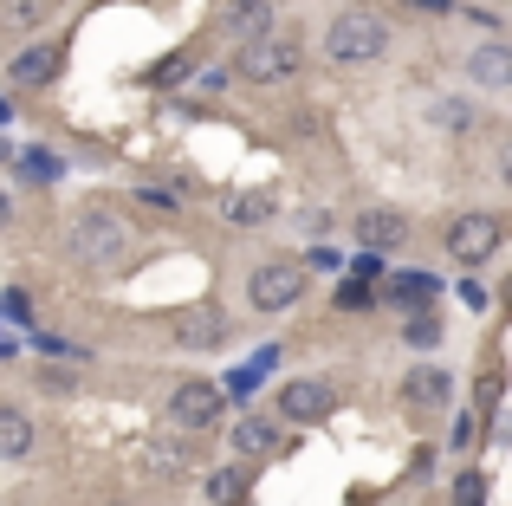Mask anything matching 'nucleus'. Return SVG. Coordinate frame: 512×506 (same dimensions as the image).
Here are the masks:
<instances>
[{"instance_id": "f257e3e1", "label": "nucleus", "mask_w": 512, "mask_h": 506, "mask_svg": "<svg viewBox=\"0 0 512 506\" xmlns=\"http://www.w3.org/2000/svg\"><path fill=\"white\" fill-rule=\"evenodd\" d=\"M325 52H331V65H376L389 52V20L370 13V7H350V13L331 20Z\"/></svg>"}, {"instance_id": "f03ea898", "label": "nucleus", "mask_w": 512, "mask_h": 506, "mask_svg": "<svg viewBox=\"0 0 512 506\" xmlns=\"http://www.w3.org/2000/svg\"><path fill=\"white\" fill-rule=\"evenodd\" d=\"M299 65H305V46H299V39L266 33V39H253V46H240L234 72L247 78V85H279V78H292Z\"/></svg>"}, {"instance_id": "7ed1b4c3", "label": "nucleus", "mask_w": 512, "mask_h": 506, "mask_svg": "<svg viewBox=\"0 0 512 506\" xmlns=\"http://www.w3.org/2000/svg\"><path fill=\"white\" fill-rule=\"evenodd\" d=\"M247 299L253 312H286V305L305 299V266L299 260H273L260 273H247Z\"/></svg>"}, {"instance_id": "20e7f679", "label": "nucleus", "mask_w": 512, "mask_h": 506, "mask_svg": "<svg viewBox=\"0 0 512 506\" xmlns=\"http://www.w3.org/2000/svg\"><path fill=\"white\" fill-rule=\"evenodd\" d=\"M124 247H130V228L111 215V208H85V215L72 221V253L78 260H117Z\"/></svg>"}, {"instance_id": "39448f33", "label": "nucleus", "mask_w": 512, "mask_h": 506, "mask_svg": "<svg viewBox=\"0 0 512 506\" xmlns=\"http://www.w3.org/2000/svg\"><path fill=\"white\" fill-rule=\"evenodd\" d=\"M500 241H506V221L500 215H461L448 228V253L461 266H480V260H493L500 253Z\"/></svg>"}, {"instance_id": "423d86ee", "label": "nucleus", "mask_w": 512, "mask_h": 506, "mask_svg": "<svg viewBox=\"0 0 512 506\" xmlns=\"http://www.w3.org/2000/svg\"><path fill=\"white\" fill-rule=\"evenodd\" d=\"M331 409H338V396H331L325 377H299V383L279 390V416H286V422H325Z\"/></svg>"}, {"instance_id": "0eeeda50", "label": "nucleus", "mask_w": 512, "mask_h": 506, "mask_svg": "<svg viewBox=\"0 0 512 506\" xmlns=\"http://www.w3.org/2000/svg\"><path fill=\"white\" fill-rule=\"evenodd\" d=\"M214 416H221V390H214V383H182V390L169 396L175 429H214Z\"/></svg>"}, {"instance_id": "6e6552de", "label": "nucleus", "mask_w": 512, "mask_h": 506, "mask_svg": "<svg viewBox=\"0 0 512 506\" xmlns=\"http://www.w3.org/2000/svg\"><path fill=\"white\" fill-rule=\"evenodd\" d=\"M448 396H454V383H448V370H435V364L409 370V383H402V403L409 409H448Z\"/></svg>"}, {"instance_id": "1a4fd4ad", "label": "nucleus", "mask_w": 512, "mask_h": 506, "mask_svg": "<svg viewBox=\"0 0 512 506\" xmlns=\"http://www.w3.org/2000/svg\"><path fill=\"white\" fill-rule=\"evenodd\" d=\"M357 241H363V253H389V247L409 241V221L389 215V208H376V215H357Z\"/></svg>"}, {"instance_id": "9d476101", "label": "nucleus", "mask_w": 512, "mask_h": 506, "mask_svg": "<svg viewBox=\"0 0 512 506\" xmlns=\"http://www.w3.org/2000/svg\"><path fill=\"white\" fill-rule=\"evenodd\" d=\"M227 33H240L247 46L266 39L273 33V0H234V7H227Z\"/></svg>"}, {"instance_id": "9b49d317", "label": "nucleus", "mask_w": 512, "mask_h": 506, "mask_svg": "<svg viewBox=\"0 0 512 506\" xmlns=\"http://www.w3.org/2000/svg\"><path fill=\"white\" fill-rule=\"evenodd\" d=\"M467 72H474V85H487V91H500V85H512V46H480L474 59H467Z\"/></svg>"}, {"instance_id": "f8f14e48", "label": "nucleus", "mask_w": 512, "mask_h": 506, "mask_svg": "<svg viewBox=\"0 0 512 506\" xmlns=\"http://www.w3.org/2000/svg\"><path fill=\"white\" fill-rule=\"evenodd\" d=\"M59 46H26L20 59H13V85H52L59 78Z\"/></svg>"}, {"instance_id": "ddd939ff", "label": "nucleus", "mask_w": 512, "mask_h": 506, "mask_svg": "<svg viewBox=\"0 0 512 506\" xmlns=\"http://www.w3.org/2000/svg\"><path fill=\"white\" fill-rule=\"evenodd\" d=\"M175 338H182L188 351H214V344L227 338V318L214 312V305H208V312H188V318H182V331H175Z\"/></svg>"}, {"instance_id": "4468645a", "label": "nucleus", "mask_w": 512, "mask_h": 506, "mask_svg": "<svg viewBox=\"0 0 512 506\" xmlns=\"http://www.w3.org/2000/svg\"><path fill=\"white\" fill-rule=\"evenodd\" d=\"M20 455H33V422L20 409H0V461H20Z\"/></svg>"}, {"instance_id": "2eb2a0df", "label": "nucleus", "mask_w": 512, "mask_h": 506, "mask_svg": "<svg viewBox=\"0 0 512 506\" xmlns=\"http://www.w3.org/2000/svg\"><path fill=\"white\" fill-rule=\"evenodd\" d=\"M389 299H396L402 312H409V305L422 312V305L435 299V279H428V273H396V279H389Z\"/></svg>"}, {"instance_id": "dca6fc26", "label": "nucleus", "mask_w": 512, "mask_h": 506, "mask_svg": "<svg viewBox=\"0 0 512 506\" xmlns=\"http://www.w3.org/2000/svg\"><path fill=\"white\" fill-rule=\"evenodd\" d=\"M234 448L240 455H266V448H273V422H260V416L234 422Z\"/></svg>"}, {"instance_id": "f3484780", "label": "nucleus", "mask_w": 512, "mask_h": 506, "mask_svg": "<svg viewBox=\"0 0 512 506\" xmlns=\"http://www.w3.org/2000/svg\"><path fill=\"white\" fill-rule=\"evenodd\" d=\"M20 176H26V182H59L65 163H59L52 150H20Z\"/></svg>"}, {"instance_id": "a211bd4d", "label": "nucleus", "mask_w": 512, "mask_h": 506, "mask_svg": "<svg viewBox=\"0 0 512 506\" xmlns=\"http://www.w3.org/2000/svg\"><path fill=\"white\" fill-rule=\"evenodd\" d=\"M227 215H234V228H260V221L273 215V195H240Z\"/></svg>"}, {"instance_id": "6ab92c4d", "label": "nucleus", "mask_w": 512, "mask_h": 506, "mask_svg": "<svg viewBox=\"0 0 512 506\" xmlns=\"http://www.w3.org/2000/svg\"><path fill=\"white\" fill-rule=\"evenodd\" d=\"M266 370H273V351H260V357H253V364H240L234 377H227V390H234V396H253V383H260Z\"/></svg>"}, {"instance_id": "aec40b11", "label": "nucleus", "mask_w": 512, "mask_h": 506, "mask_svg": "<svg viewBox=\"0 0 512 506\" xmlns=\"http://www.w3.org/2000/svg\"><path fill=\"white\" fill-rule=\"evenodd\" d=\"M208 494L221 500V506H234L240 494H247V474H240V468H221V474H208Z\"/></svg>"}, {"instance_id": "412c9836", "label": "nucleus", "mask_w": 512, "mask_h": 506, "mask_svg": "<svg viewBox=\"0 0 512 506\" xmlns=\"http://www.w3.org/2000/svg\"><path fill=\"white\" fill-rule=\"evenodd\" d=\"M454 506H487V474H461L454 481Z\"/></svg>"}, {"instance_id": "4be33fe9", "label": "nucleus", "mask_w": 512, "mask_h": 506, "mask_svg": "<svg viewBox=\"0 0 512 506\" xmlns=\"http://www.w3.org/2000/svg\"><path fill=\"white\" fill-rule=\"evenodd\" d=\"M402 338H409V344H441V325H435L428 312H415L409 325H402Z\"/></svg>"}, {"instance_id": "5701e85b", "label": "nucleus", "mask_w": 512, "mask_h": 506, "mask_svg": "<svg viewBox=\"0 0 512 506\" xmlns=\"http://www.w3.org/2000/svg\"><path fill=\"white\" fill-rule=\"evenodd\" d=\"M441 124H448V130H474L480 111H467V104H441Z\"/></svg>"}, {"instance_id": "b1692460", "label": "nucleus", "mask_w": 512, "mask_h": 506, "mask_svg": "<svg viewBox=\"0 0 512 506\" xmlns=\"http://www.w3.org/2000/svg\"><path fill=\"white\" fill-rule=\"evenodd\" d=\"M350 273H357V286H376V273H383V260H376V253H357V266H350Z\"/></svg>"}, {"instance_id": "393cba45", "label": "nucleus", "mask_w": 512, "mask_h": 506, "mask_svg": "<svg viewBox=\"0 0 512 506\" xmlns=\"http://www.w3.org/2000/svg\"><path fill=\"white\" fill-rule=\"evenodd\" d=\"M338 305H344V312H350V305H370V286H357V279H344V286H338Z\"/></svg>"}, {"instance_id": "a878e982", "label": "nucleus", "mask_w": 512, "mask_h": 506, "mask_svg": "<svg viewBox=\"0 0 512 506\" xmlns=\"http://www.w3.org/2000/svg\"><path fill=\"white\" fill-rule=\"evenodd\" d=\"M474 435H480V422H474V416H461V429H454L448 442H454V448H474Z\"/></svg>"}, {"instance_id": "bb28decb", "label": "nucleus", "mask_w": 512, "mask_h": 506, "mask_svg": "<svg viewBox=\"0 0 512 506\" xmlns=\"http://www.w3.org/2000/svg\"><path fill=\"white\" fill-rule=\"evenodd\" d=\"M39 390H59L65 396V390H72V370H46V377H39Z\"/></svg>"}, {"instance_id": "cd10ccee", "label": "nucleus", "mask_w": 512, "mask_h": 506, "mask_svg": "<svg viewBox=\"0 0 512 506\" xmlns=\"http://www.w3.org/2000/svg\"><path fill=\"white\" fill-rule=\"evenodd\" d=\"M480 409H500V377H480Z\"/></svg>"}, {"instance_id": "c85d7f7f", "label": "nucleus", "mask_w": 512, "mask_h": 506, "mask_svg": "<svg viewBox=\"0 0 512 506\" xmlns=\"http://www.w3.org/2000/svg\"><path fill=\"white\" fill-rule=\"evenodd\" d=\"M409 7H422V13H448V0H409Z\"/></svg>"}, {"instance_id": "c756f323", "label": "nucleus", "mask_w": 512, "mask_h": 506, "mask_svg": "<svg viewBox=\"0 0 512 506\" xmlns=\"http://www.w3.org/2000/svg\"><path fill=\"white\" fill-rule=\"evenodd\" d=\"M7 117H13V104H7V98H0V124H7Z\"/></svg>"}, {"instance_id": "7c9ffc66", "label": "nucleus", "mask_w": 512, "mask_h": 506, "mask_svg": "<svg viewBox=\"0 0 512 506\" xmlns=\"http://www.w3.org/2000/svg\"><path fill=\"white\" fill-rule=\"evenodd\" d=\"M0 228H7V195H0Z\"/></svg>"}, {"instance_id": "2f4dec72", "label": "nucleus", "mask_w": 512, "mask_h": 506, "mask_svg": "<svg viewBox=\"0 0 512 506\" xmlns=\"http://www.w3.org/2000/svg\"><path fill=\"white\" fill-rule=\"evenodd\" d=\"M111 506H124V500H111Z\"/></svg>"}]
</instances>
